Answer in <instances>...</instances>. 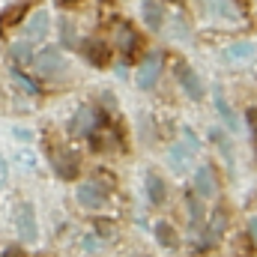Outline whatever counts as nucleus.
<instances>
[{
  "instance_id": "obj_1",
  "label": "nucleus",
  "mask_w": 257,
  "mask_h": 257,
  "mask_svg": "<svg viewBox=\"0 0 257 257\" xmlns=\"http://www.w3.org/2000/svg\"><path fill=\"white\" fill-rule=\"evenodd\" d=\"M30 66L42 78H60V75H66V69H69V60H66V54L60 48H45V51H39V54L30 57Z\"/></svg>"
},
{
  "instance_id": "obj_2",
  "label": "nucleus",
  "mask_w": 257,
  "mask_h": 257,
  "mask_svg": "<svg viewBox=\"0 0 257 257\" xmlns=\"http://www.w3.org/2000/svg\"><path fill=\"white\" fill-rule=\"evenodd\" d=\"M15 230L21 236V242H36L39 236V224H36V209L30 200H21L15 206Z\"/></svg>"
},
{
  "instance_id": "obj_3",
  "label": "nucleus",
  "mask_w": 257,
  "mask_h": 257,
  "mask_svg": "<svg viewBox=\"0 0 257 257\" xmlns=\"http://www.w3.org/2000/svg\"><path fill=\"white\" fill-rule=\"evenodd\" d=\"M174 72H177V81H180V87L186 90V96H189L192 102H200V99H203V81H200V75H197L186 60H177Z\"/></svg>"
},
{
  "instance_id": "obj_4",
  "label": "nucleus",
  "mask_w": 257,
  "mask_h": 257,
  "mask_svg": "<svg viewBox=\"0 0 257 257\" xmlns=\"http://www.w3.org/2000/svg\"><path fill=\"white\" fill-rule=\"evenodd\" d=\"M159 75H162V51H153V54L144 57V63L138 66L135 81H138L141 90H153L156 81H159Z\"/></svg>"
},
{
  "instance_id": "obj_5",
  "label": "nucleus",
  "mask_w": 257,
  "mask_h": 257,
  "mask_svg": "<svg viewBox=\"0 0 257 257\" xmlns=\"http://www.w3.org/2000/svg\"><path fill=\"white\" fill-rule=\"evenodd\" d=\"M105 200H108V192H105V186H99L96 180H87V183L78 186V203H81L84 209H102Z\"/></svg>"
},
{
  "instance_id": "obj_6",
  "label": "nucleus",
  "mask_w": 257,
  "mask_h": 257,
  "mask_svg": "<svg viewBox=\"0 0 257 257\" xmlns=\"http://www.w3.org/2000/svg\"><path fill=\"white\" fill-rule=\"evenodd\" d=\"M48 30H51V15H48L45 9H36V12L27 18V24H24L27 42H42V39L48 36Z\"/></svg>"
},
{
  "instance_id": "obj_7",
  "label": "nucleus",
  "mask_w": 257,
  "mask_h": 257,
  "mask_svg": "<svg viewBox=\"0 0 257 257\" xmlns=\"http://www.w3.org/2000/svg\"><path fill=\"white\" fill-rule=\"evenodd\" d=\"M99 126H102V120H99V114H96L93 108H78V111H75V117H72V135L90 138Z\"/></svg>"
},
{
  "instance_id": "obj_8",
  "label": "nucleus",
  "mask_w": 257,
  "mask_h": 257,
  "mask_svg": "<svg viewBox=\"0 0 257 257\" xmlns=\"http://www.w3.org/2000/svg\"><path fill=\"white\" fill-rule=\"evenodd\" d=\"M194 147H189V144H174L171 150H168V165L177 171V174H186L189 168L194 165Z\"/></svg>"
},
{
  "instance_id": "obj_9",
  "label": "nucleus",
  "mask_w": 257,
  "mask_h": 257,
  "mask_svg": "<svg viewBox=\"0 0 257 257\" xmlns=\"http://www.w3.org/2000/svg\"><path fill=\"white\" fill-rule=\"evenodd\" d=\"M194 192L200 194V197H215V192H218V180H215L212 165H200V168L194 171Z\"/></svg>"
},
{
  "instance_id": "obj_10",
  "label": "nucleus",
  "mask_w": 257,
  "mask_h": 257,
  "mask_svg": "<svg viewBox=\"0 0 257 257\" xmlns=\"http://www.w3.org/2000/svg\"><path fill=\"white\" fill-rule=\"evenodd\" d=\"M254 45L251 42H233V45H227L224 51H221V60L224 63H251L254 60Z\"/></svg>"
},
{
  "instance_id": "obj_11",
  "label": "nucleus",
  "mask_w": 257,
  "mask_h": 257,
  "mask_svg": "<svg viewBox=\"0 0 257 257\" xmlns=\"http://www.w3.org/2000/svg\"><path fill=\"white\" fill-rule=\"evenodd\" d=\"M54 174L60 180H75L78 177V159L69 150H57L54 153Z\"/></svg>"
},
{
  "instance_id": "obj_12",
  "label": "nucleus",
  "mask_w": 257,
  "mask_h": 257,
  "mask_svg": "<svg viewBox=\"0 0 257 257\" xmlns=\"http://www.w3.org/2000/svg\"><path fill=\"white\" fill-rule=\"evenodd\" d=\"M81 54H84L93 66L108 63V45H105L102 39H84V42H81Z\"/></svg>"
},
{
  "instance_id": "obj_13",
  "label": "nucleus",
  "mask_w": 257,
  "mask_h": 257,
  "mask_svg": "<svg viewBox=\"0 0 257 257\" xmlns=\"http://www.w3.org/2000/svg\"><path fill=\"white\" fill-rule=\"evenodd\" d=\"M114 27H117L114 33H117L120 51H123V54H132V51L138 48V33H135V27H132V24H126V21H117Z\"/></svg>"
},
{
  "instance_id": "obj_14",
  "label": "nucleus",
  "mask_w": 257,
  "mask_h": 257,
  "mask_svg": "<svg viewBox=\"0 0 257 257\" xmlns=\"http://www.w3.org/2000/svg\"><path fill=\"white\" fill-rule=\"evenodd\" d=\"M147 197H150V203L153 206H159V203H165V197H168V189H165V180L159 177V174H147Z\"/></svg>"
},
{
  "instance_id": "obj_15",
  "label": "nucleus",
  "mask_w": 257,
  "mask_h": 257,
  "mask_svg": "<svg viewBox=\"0 0 257 257\" xmlns=\"http://www.w3.org/2000/svg\"><path fill=\"white\" fill-rule=\"evenodd\" d=\"M224 227H227V212H224V206H218L212 215H209V230H206V242H215L221 233H224Z\"/></svg>"
},
{
  "instance_id": "obj_16",
  "label": "nucleus",
  "mask_w": 257,
  "mask_h": 257,
  "mask_svg": "<svg viewBox=\"0 0 257 257\" xmlns=\"http://www.w3.org/2000/svg\"><path fill=\"white\" fill-rule=\"evenodd\" d=\"M215 111L221 114V120H224V126L230 128V132H236L239 128V120H236V114H233V108H230V102L215 90Z\"/></svg>"
},
{
  "instance_id": "obj_17",
  "label": "nucleus",
  "mask_w": 257,
  "mask_h": 257,
  "mask_svg": "<svg viewBox=\"0 0 257 257\" xmlns=\"http://www.w3.org/2000/svg\"><path fill=\"white\" fill-rule=\"evenodd\" d=\"M153 233H156V239H159V245L162 248H177V230L168 224V221H156V227H153Z\"/></svg>"
},
{
  "instance_id": "obj_18",
  "label": "nucleus",
  "mask_w": 257,
  "mask_h": 257,
  "mask_svg": "<svg viewBox=\"0 0 257 257\" xmlns=\"http://www.w3.org/2000/svg\"><path fill=\"white\" fill-rule=\"evenodd\" d=\"M144 18H147V24L153 30H159L162 27V6L156 0H144Z\"/></svg>"
},
{
  "instance_id": "obj_19",
  "label": "nucleus",
  "mask_w": 257,
  "mask_h": 257,
  "mask_svg": "<svg viewBox=\"0 0 257 257\" xmlns=\"http://www.w3.org/2000/svg\"><path fill=\"white\" fill-rule=\"evenodd\" d=\"M9 75H12V81H15L18 87H24V90H27L30 96H36V93H39V87H36V81H27V75H24V72H18V69H12Z\"/></svg>"
},
{
  "instance_id": "obj_20",
  "label": "nucleus",
  "mask_w": 257,
  "mask_h": 257,
  "mask_svg": "<svg viewBox=\"0 0 257 257\" xmlns=\"http://www.w3.org/2000/svg\"><path fill=\"white\" fill-rule=\"evenodd\" d=\"M15 159H18V165H21L24 171H33V168H36V156H33L30 150H18Z\"/></svg>"
},
{
  "instance_id": "obj_21",
  "label": "nucleus",
  "mask_w": 257,
  "mask_h": 257,
  "mask_svg": "<svg viewBox=\"0 0 257 257\" xmlns=\"http://www.w3.org/2000/svg\"><path fill=\"white\" fill-rule=\"evenodd\" d=\"M12 54L18 57V60H30L33 54H30V42H18V45H12Z\"/></svg>"
},
{
  "instance_id": "obj_22",
  "label": "nucleus",
  "mask_w": 257,
  "mask_h": 257,
  "mask_svg": "<svg viewBox=\"0 0 257 257\" xmlns=\"http://www.w3.org/2000/svg\"><path fill=\"white\" fill-rule=\"evenodd\" d=\"M245 120H248V128H251V138H254V150H257V108H248Z\"/></svg>"
},
{
  "instance_id": "obj_23",
  "label": "nucleus",
  "mask_w": 257,
  "mask_h": 257,
  "mask_svg": "<svg viewBox=\"0 0 257 257\" xmlns=\"http://www.w3.org/2000/svg\"><path fill=\"white\" fill-rule=\"evenodd\" d=\"M6 180H9V165H6V159H0V192L6 186Z\"/></svg>"
},
{
  "instance_id": "obj_24",
  "label": "nucleus",
  "mask_w": 257,
  "mask_h": 257,
  "mask_svg": "<svg viewBox=\"0 0 257 257\" xmlns=\"http://www.w3.org/2000/svg\"><path fill=\"white\" fill-rule=\"evenodd\" d=\"M3 257H21V251H18V248H12V251H6Z\"/></svg>"
},
{
  "instance_id": "obj_25",
  "label": "nucleus",
  "mask_w": 257,
  "mask_h": 257,
  "mask_svg": "<svg viewBox=\"0 0 257 257\" xmlns=\"http://www.w3.org/2000/svg\"><path fill=\"white\" fill-rule=\"evenodd\" d=\"M251 233H254V239H257V218L251 221Z\"/></svg>"
}]
</instances>
